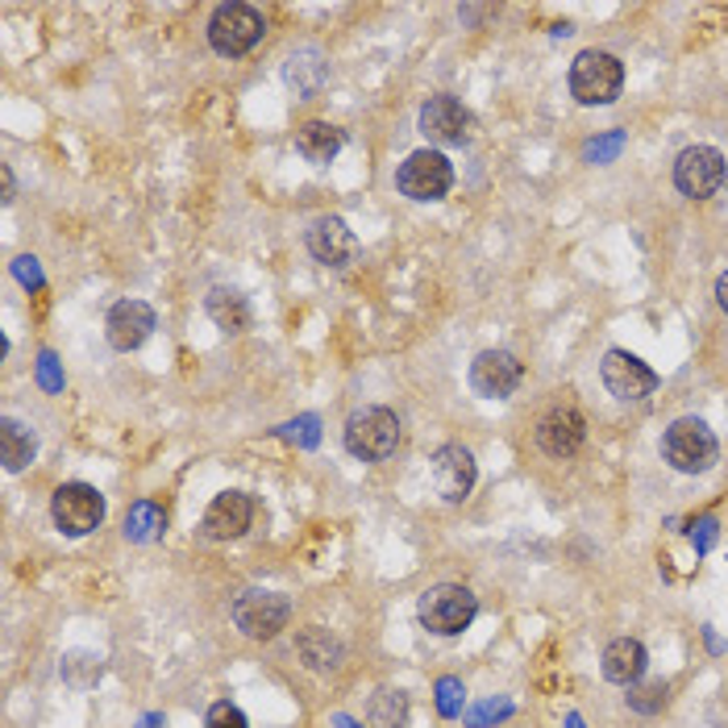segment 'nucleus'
<instances>
[{"mask_svg": "<svg viewBox=\"0 0 728 728\" xmlns=\"http://www.w3.org/2000/svg\"><path fill=\"white\" fill-rule=\"evenodd\" d=\"M399 445V420L392 408H358L346 420V450L362 463H383Z\"/></svg>", "mask_w": 728, "mask_h": 728, "instance_id": "f257e3e1", "label": "nucleus"}, {"mask_svg": "<svg viewBox=\"0 0 728 728\" xmlns=\"http://www.w3.org/2000/svg\"><path fill=\"white\" fill-rule=\"evenodd\" d=\"M624 84V67L608 50H583L571 63V96L578 105H612Z\"/></svg>", "mask_w": 728, "mask_h": 728, "instance_id": "f03ea898", "label": "nucleus"}, {"mask_svg": "<svg viewBox=\"0 0 728 728\" xmlns=\"http://www.w3.org/2000/svg\"><path fill=\"white\" fill-rule=\"evenodd\" d=\"M266 34L263 13L254 4H242V0H229V4H217L213 9V22H208V43L217 55H229L238 59L250 46H259V38Z\"/></svg>", "mask_w": 728, "mask_h": 728, "instance_id": "7ed1b4c3", "label": "nucleus"}, {"mask_svg": "<svg viewBox=\"0 0 728 728\" xmlns=\"http://www.w3.org/2000/svg\"><path fill=\"white\" fill-rule=\"evenodd\" d=\"M475 612H479V599L470 587H458V583H442L420 596V624L438 637H458L463 629H470Z\"/></svg>", "mask_w": 728, "mask_h": 728, "instance_id": "20e7f679", "label": "nucleus"}, {"mask_svg": "<svg viewBox=\"0 0 728 728\" xmlns=\"http://www.w3.org/2000/svg\"><path fill=\"white\" fill-rule=\"evenodd\" d=\"M716 454H720V450H716V438H712V429H707L704 420L683 417L666 429L663 458L675 466V470H683V475H704V470H712Z\"/></svg>", "mask_w": 728, "mask_h": 728, "instance_id": "39448f33", "label": "nucleus"}, {"mask_svg": "<svg viewBox=\"0 0 728 728\" xmlns=\"http://www.w3.org/2000/svg\"><path fill=\"white\" fill-rule=\"evenodd\" d=\"M50 516L67 537H88L105 521V496L88 484H63L50 496Z\"/></svg>", "mask_w": 728, "mask_h": 728, "instance_id": "423d86ee", "label": "nucleus"}, {"mask_svg": "<svg viewBox=\"0 0 728 728\" xmlns=\"http://www.w3.org/2000/svg\"><path fill=\"white\" fill-rule=\"evenodd\" d=\"M454 183V167L442 151H417L399 163L396 188L408 200H442Z\"/></svg>", "mask_w": 728, "mask_h": 728, "instance_id": "0eeeda50", "label": "nucleus"}, {"mask_svg": "<svg viewBox=\"0 0 728 728\" xmlns=\"http://www.w3.org/2000/svg\"><path fill=\"white\" fill-rule=\"evenodd\" d=\"M287 620H291V604L279 592H246L234 599V624L246 637L271 641L279 629H287Z\"/></svg>", "mask_w": 728, "mask_h": 728, "instance_id": "6e6552de", "label": "nucleus"}, {"mask_svg": "<svg viewBox=\"0 0 728 728\" xmlns=\"http://www.w3.org/2000/svg\"><path fill=\"white\" fill-rule=\"evenodd\" d=\"M675 183L691 200H707L725 183V155L716 146H687L675 163Z\"/></svg>", "mask_w": 728, "mask_h": 728, "instance_id": "1a4fd4ad", "label": "nucleus"}, {"mask_svg": "<svg viewBox=\"0 0 728 728\" xmlns=\"http://www.w3.org/2000/svg\"><path fill=\"white\" fill-rule=\"evenodd\" d=\"M420 133L438 146H463L475 133V117L454 96H429V105L420 109Z\"/></svg>", "mask_w": 728, "mask_h": 728, "instance_id": "9d476101", "label": "nucleus"}, {"mask_svg": "<svg viewBox=\"0 0 728 728\" xmlns=\"http://www.w3.org/2000/svg\"><path fill=\"white\" fill-rule=\"evenodd\" d=\"M521 379H525V367L508 350H484L470 362V387L484 399H508L521 387Z\"/></svg>", "mask_w": 728, "mask_h": 728, "instance_id": "9b49d317", "label": "nucleus"}, {"mask_svg": "<svg viewBox=\"0 0 728 728\" xmlns=\"http://www.w3.org/2000/svg\"><path fill=\"white\" fill-rule=\"evenodd\" d=\"M599 375H604V387H608L617 399H645L654 387H658V375L641 362L637 354H629V350H608L604 354Z\"/></svg>", "mask_w": 728, "mask_h": 728, "instance_id": "f8f14e48", "label": "nucleus"}, {"mask_svg": "<svg viewBox=\"0 0 728 728\" xmlns=\"http://www.w3.org/2000/svg\"><path fill=\"white\" fill-rule=\"evenodd\" d=\"M429 470H433L438 496L450 500V504H463L466 496H470V487H475V479H479V466H475L470 450H463V445H442L433 454Z\"/></svg>", "mask_w": 728, "mask_h": 728, "instance_id": "ddd939ff", "label": "nucleus"}, {"mask_svg": "<svg viewBox=\"0 0 728 728\" xmlns=\"http://www.w3.org/2000/svg\"><path fill=\"white\" fill-rule=\"evenodd\" d=\"M309 254L321 266L342 271V266H350L358 259V238H354V229L342 217H317L309 229Z\"/></svg>", "mask_w": 728, "mask_h": 728, "instance_id": "4468645a", "label": "nucleus"}, {"mask_svg": "<svg viewBox=\"0 0 728 728\" xmlns=\"http://www.w3.org/2000/svg\"><path fill=\"white\" fill-rule=\"evenodd\" d=\"M250 521H254V504H250V496L242 491H222L208 512H204V521H200V533L208 537V541H234V537H242L250 529Z\"/></svg>", "mask_w": 728, "mask_h": 728, "instance_id": "2eb2a0df", "label": "nucleus"}, {"mask_svg": "<svg viewBox=\"0 0 728 728\" xmlns=\"http://www.w3.org/2000/svg\"><path fill=\"white\" fill-rule=\"evenodd\" d=\"M105 333H109L112 350H138L155 333V309L146 300H121V305H112Z\"/></svg>", "mask_w": 728, "mask_h": 728, "instance_id": "dca6fc26", "label": "nucleus"}, {"mask_svg": "<svg viewBox=\"0 0 728 728\" xmlns=\"http://www.w3.org/2000/svg\"><path fill=\"white\" fill-rule=\"evenodd\" d=\"M587 438V425L574 408H553L550 417L537 425V445L550 454V458H571L574 450Z\"/></svg>", "mask_w": 728, "mask_h": 728, "instance_id": "f3484780", "label": "nucleus"}, {"mask_svg": "<svg viewBox=\"0 0 728 728\" xmlns=\"http://www.w3.org/2000/svg\"><path fill=\"white\" fill-rule=\"evenodd\" d=\"M645 663H649V658H645V645L633 637H620L604 649V679L620 687H633L641 675H645Z\"/></svg>", "mask_w": 728, "mask_h": 728, "instance_id": "a211bd4d", "label": "nucleus"}, {"mask_svg": "<svg viewBox=\"0 0 728 728\" xmlns=\"http://www.w3.org/2000/svg\"><path fill=\"white\" fill-rule=\"evenodd\" d=\"M342 146H346V133L330 126V121H309V126L296 130V151L309 163H333L342 155Z\"/></svg>", "mask_w": 728, "mask_h": 728, "instance_id": "6ab92c4d", "label": "nucleus"}, {"mask_svg": "<svg viewBox=\"0 0 728 728\" xmlns=\"http://www.w3.org/2000/svg\"><path fill=\"white\" fill-rule=\"evenodd\" d=\"M34 454H38V442H34V433L25 429L17 417H4L0 420V458H4V470L9 475H17L25 466L34 463Z\"/></svg>", "mask_w": 728, "mask_h": 728, "instance_id": "aec40b11", "label": "nucleus"}, {"mask_svg": "<svg viewBox=\"0 0 728 728\" xmlns=\"http://www.w3.org/2000/svg\"><path fill=\"white\" fill-rule=\"evenodd\" d=\"M204 309H208V317L217 321V330H225V333L250 330V305H246V296L229 291V287H213L208 300H204Z\"/></svg>", "mask_w": 728, "mask_h": 728, "instance_id": "412c9836", "label": "nucleus"}, {"mask_svg": "<svg viewBox=\"0 0 728 728\" xmlns=\"http://www.w3.org/2000/svg\"><path fill=\"white\" fill-rule=\"evenodd\" d=\"M296 649H300L305 666H312V670H333V666L342 663V641L330 637L325 629H305L296 637Z\"/></svg>", "mask_w": 728, "mask_h": 728, "instance_id": "4be33fe9", "label": "nucleus"}, {"mask_svg": "<svg viewBox=\"0 0 728 728\" xmlns=\"http://www.w3.org/2000/svg\"><path fill=\"white\" fill-rule=\"evenodd\" d=\"M167 529V516H163V508L151 504V500H138V504L130 508V516H126V537L130 541H155L158 533Z\"/></svg>", "mask_w": 728, "mask_h": 728, "instance_id": "5701e85b", "label": "nucleus"}, {"mask_svg": "<svg viewBox=\"0 0 728 728\" xmlns=\"http://www.w3.org/2000/svg\"><path fill=\"white\" fill-rule=\"evenodd\" d=\"M371 725L375 728H404L408 725V700L399 691H379L371 700Z\"/></svg>", "mask_w": 728, "mask_h": 728, "instance_id": "b1692460", "label": "nucleus"}, {"mask_svg": "<svg viewBox=\"0 0 728 728\" xmlns=\"http://www.w3.org/2000/svg\"><path fill=\"white\" fill-rule=\"evenodd\" d=\"M666 695H670V687L658 679V683H633V691H629V707L633 712H641V716H654V712H663L666 707Z\"/></svg>", "mask_w": 728, "mask_h": 728, "instance_id": "393cba45", "label": "nucleus"}, {"mask_svg": "<svg viewBox=\"0 0 728 728\" xmlns=\"http://www.w3.org/2000/svg\"><path fill=\"white\" fill-rule=\"evenodd\" d=\"M463 704H466V687H463V679H454V675H445V679H438V712H442L445 720L463 716Z\"/></svg>", "mask_w": 728, "mask_h": 728, "instance_id": "a878e982", "label": "nucleus"}, {"mask_svg": "<svg viewBox=\"0 0 728 728\" xmlns=\"http://www.w3.org/2000/svg\"><path fill=\"white\" fill-rule=\"evenodd\" d=\"M687 537H691L695 553H707L716 546V537H720V521H716V516H695V521L687 525Z\"/></svg>", "mask_w": 728, "mask_h": 728, "instance_id": "bb28decb", "label": "nucleus"}, {"mask_svg": "<svg viewBox=\"0 0 728 728\" xmlns=\"http://www.w3.org/2000/svg\"><path fill=\"white\" fill-rule=\"evenodd\" d=\"M321 420L317 417H300V420H287V425H279L275 433L284 438V442H300V445H317V438H321V429H317Z\"/></svg>", "mask_w": 728, "mask_h": 728, "instance_id": "cd10ccee", "label": "nucleus"}, {"mask_svg": "<svg viewBox=\"0 0 728 728\" xmlns=\"http://www.w3.org/2000/svg\"><path fill=\"white\" fill-rule=\"evenodd\" d=\"M204 728H250L242 716V707H234L229 700H222V704L208 707V720H204Z\"/></svg>", "mask_w": 728, "mask_h": 728, "instance_id": "c85d7f7f", "label": "nucleus"}, {"mask_svg": "<svg viewBox=\"0 0 728 728\" xmlns=\"http://www.w3.org/2000/svg\"><path fill=\"white\" fill-rule=\"evenodd\" d=\"M504 716H512V704H504V700L496 704V700H491V704H479V707H475V712H470L466 720H470L475 728H487L491 720H504Z\"/></svg>", "mask_w": 728, "mask_h": 728, "instance_id": "c756f323", "label": "nucleus"}, {"mask_svg": "<svg viewBox=\"0 0 728 728\" xmlns=\"http://www.w3.org/2000/svg\"><path fill=\"white\" fill-rule=\"evenodd\" d=\"M620 146H624V133H608V138H599V142L587 146V158L592 163H608V158L620 155Z\"/></svg>", "mask_w": 728, "mask_h": 728, "instance_id": "7c9ffc66", "label": "nucleus"}, {"mask_svg": "<svg viewBox=\"0 0 728 728\" xmlns=\"http://www.w3.org/2000/svg\"><path fill=\"white\" fill-rule=\"evenodd\" d=\"M38 379H43L46 392H59V387H63V379L55 371V354H43V358H38Z\"/></svg>", "mask_w": 728, "mask_h": 728, "instance_id": "2f4dec72", "label": "nucleus"}, {"mask_svg": "<svg viewBox=\"0 0 728 728\" xmlns=\"http://www.w3.org/2000/svg\"><path fill=\"white\" fill-rule=\"evenodd\" d=\"M13 271H17V279H22L25 287H38V284H43V271H38V259H17V266H13Z\"/></svg>", "mask_w": 728, "mask_h": 728, "instance_id": "473e14b6", "label": "nucleus"}, {"mask_svg": "<svg viewBox=\"0 0 728 728\" xmlns=\"http://www.w3.org/2000/svg\"><path fill=\"white\" fill-rule=\"evenodd\" d=\"M716 300H720V309L728 312V271L720 275V279H716Z\"/></svg>", "mask_w": 728, "mask_h": 728, "instance_id": "72a5a7b5", "label": "nucleus"}, {"mask_svg": "<svg viewBox=\"0 0 728 728\" xmlns=\"http://www.w3.org/2000/svg\"><path fill=\"white\" fill-rule=\"evenodd\" d=\"M0 176H4V204H13V171L0 167Z\"/></svg>", "mask_w": 728, "mask_h": 728, "instance_id": "f704fd0d", "label": "nucleus"}, {"mask_svg": "<svg viewBox=\"0 0 728 728\" xmlns=\"http://www.w3.org/2000/svg\"><path fill=\"white\" fill-rule=\"evenodd\" d=\"M138 728H163V716H146V720H142Z\"/></svg>", "mask_w": 728, "mask_h": 728, "instance_id": "c9c22d12", "label": "nucleus"}, {"mask_svg": "<svg viewBox=\"0 0 728 728\" xmlns=\"http://www.w3.org/2000/svg\"><path fill=\"white\" fill-rule=\"evenodd\" d=\"M337 728H358V725H354L350 716H337Z\"/></svg>", "mask_w": 728, "mask_h": 728, "instance_id": "e433bc0d", "label": "nucleus"}, {"mask_svg": "<svg viewBox=\"0 0 728 728\" xmlns=\"http://www.w3.org/2000/svg\"><path fill=\"white\" fill-rule=\"evenodd\" d=\"M566 728H583V720H578V716H566Z\"/></svg>", "mask_w": 728, "mask_h": 728, "instance_id": "4c0bfd02", "label": "nucleus"}]
</instances>
